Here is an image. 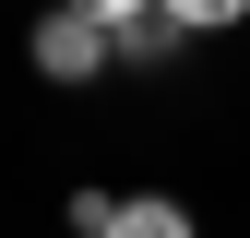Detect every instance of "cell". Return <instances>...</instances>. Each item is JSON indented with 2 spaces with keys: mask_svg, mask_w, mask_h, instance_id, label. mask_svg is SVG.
I'll return each mask as SVG.
<instances>
[{
  "mask_svg": "<svg viewBox=\"0 0 250 238\" xmlns=\"http://www.w3.org/2000/svg\"><path fill=\"white\" fill-rule=\"evenodd\" d=\"M107 238H191V215H179V202H119Z\"/></svg>",
  "mask_w": 250,
  "mask_h": 238,
  "instance_id": "3957f363",
  "label": "cell"
},
{
  "mask_svg": "<svg viewBox=\"0 0 250 238\" xmlns=\"http://www.w3.org/2000/svg\"><path fill=\"white\" fill-rule=\"evenodd\" d=\"M119 36H107V0H83V12H48L36 24V72L48 83H83V72H107Z\"/></svg>",
  "mask_w": 250,
  "mask_h": 238,
  "instance_id": "6da1fadb",
  "label": "cell"
},
{
  "mask_svg": "<svg viewBox=\"0 0 250 238\" xmlns=\"http://www.w3.org/2000/svg\"><path fill=\"white\" fill-rule=\"evenodd\" d=\"M107 36H119V60H155L179 36V12H107Z\"/></svg>",
  "mask_w": 250,
  "mask_h": 238,
  "instance_id": "7a4b0ae2",
  "label": "cell"
}]
</instances>
